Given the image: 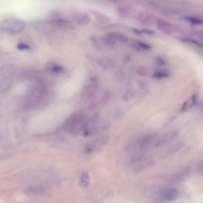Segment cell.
Segmentation results:
<instances>
[{"label":"cell","instance_id":"6da1fadb","mask_svg":"<svg viewBox=\"0 0 203 203\" xmlns=\"http://www.w3.org/2000/svg\"><path fill=\"white\" fill-rule=\"evenodd\" d=\"M26 26L24 20L16 18L5 19L1 23V29L9 34H15L22 31Z\"/></svg>","mask_w":203,"mask_h":203},{"label":"cell","instance_id":"7a4b0ae2","mask_svg":"<svg viewBox=\"0 0 203 203\" xmlns=\"http://www.w3.org/2000/svg\"><path fill=\"white\" fill-rule=\"evenodd\" d=\"M137 19L141 24L147 26L153 25L157 21L153 14L148 12L140 13L138 16Z\"/></svg>","mask_w":203,"mask_h":203},{"label":"cell","instance_id":"3957f363","mask_svg":"<svg viewBox=\"0 0 203 203\" xmlns=\"http://www.w3.org/2000/svg\"><path fill=\"white\" fill-rule=\"evenodd\" d=\"M159 29L165 34H169L172 33L173 26L168 22H166L161 18H158L156 21Z\"/></svg>","mask_w":203,"mask_h":203},{"label":"cell","instance_id":"277c9868","mask_svg":"<svg viewBox=\"0 0 203 203\" xmlns=\"http://www.w3.org/2000/svg\"><path fill=\"white\" fill-rule=\"evenodd\" d=\"M178 190L174 188L163 190L162 193V196L167 201H172L175 200L178 198Z\"/></svg>","mask_w":203,"mask_h":203},{"label":"cell","instance_id":"5b68a950","mask_svg":"<svg viewBox=\"0 0 203 203\" xmlns=\"http://www.w3.org/2000/svg\"><path fill=\"white\" fill-rule=\"evenodd\" d=\"M90 13L93 15L96 19L99 22L102 24H107L111 21L109 17L105 15L100 12L96 11L95 10H90L89 11Z\"/></svg>","mask_w":203,"mask_h":203},{"label":"cell","instance_id":"8992f818","mask_svg":"<svg viewBox=\"0 0 203 203\" xmlns=\"http://www.w3.org/2000/svg\"><path fill=\"white\" fill-rule=\"evenodd\" d=\"M178 131H174L166 134L162 138V139L157 144V146H160L161 145L166 143L168 141L174 139L178 135Z\"/></svg>","mask_w":203,"mask_h":203},{"label":"cell","instance_id":"52a82bcc","mask_svg":"<svg viewBox=\"0 0 203 203\" xmlns=\"http://www.w3.org/2000/svg\"><path fill=\"white\" fill-rule=\"evenodd\" d=\"M118 12L119 14L122 17L128 16L131 13V8L130 6L126 5H123L119 6L118 8Z\"/></svg>","mask_w":203,"mask_h":203},{"label":"cell","instance_id":"ba28073f","mask_svg":"<svg viewBox=\"0 0 203 203\" xmlns=\"http://www.w3.org/2000/svg\"><path fill=\"white\" fill-rule=\"evenodd\" d=\"M98 63L100 66H101L103 68L106 70L108 67L114 68L115 67V64L114 60L111 59H107L105 60H99Z\"/></svg>","mask_w":203,"mask_h":203},{"label":"cell","instance_id":"9c48e42d","mask_svg":"<svg viewBox=\"0 0 203 203\" xmlns=\"http://www.w3.org/2000/svg\"><path fill=\"white\" fill-rule=\"evenodd\" d=\"M80 185L83 188H87L90 184V177L87 172H84L81 176Z\"/></svg>","mask_w":203,"mask_h":203},{"label":"cell","instance_id":"30bf717a","mask_svg":"<svg viewBox=\"0 0 203 203\" xmlns=\"http://www.w3.org/2000/svg\"><path fill=\"white\" fill-rule=\"evenodd\" d=\"M190 169L189 168L187 167V168H184V169L180 171L173 177V180L174 181H178L181 180L184 177L186 176L187 175H188L190 173Z\"/></svg>","mask_w":203,"mask_h":203},{"label":"cell","instance_id":"8fae6325","mask_svg":"<svg viewBox=\"0 0 203 203\" xmlns=\"http://www.w3.org/2000/svg\"><path fill=\"white\" fill-rule=\"evenodd\" d=\"M170 76V74L168 71L162 70L156 71L152 75V77L154 78L157 79H161L167 78Z\"/></svg>","mask_w":203,"mask_h":203},{"label":"cell","instance_id":"7c38bea8","mask_svg":"<svg viewBox=\"0 0 203 203\" xmlns=\"http://www.w3.org/2000/svg\"><path fill=\"white\" fill-rule=\"evenodd\" d=\"M184 19L194 25H202L203 24V21L196 17L186 16L184 18Z\"/></svg>","mask_w":203,"mask_h":203},{"label":"cell","instance_id":"4fadbf2b","mask_svg":"<svg viewBox=\"0 0 203 203\" xmlns=\"http://www.w3.org/2000/svg\"><path fill=\"white\" fill-rule=\"evenodd\" d=\"M90 21V18L87 13L83 15L77 19V23L81 25H85L88 24Z\"/></svg>","mask_w":203,"mask_h":203},{"label":"cell","instance_id":"5bb4252c","mask_svg":"<svg viewBox=\"0 0 203 203\" xmlns=\"http://www.w3.org/2000/svg\"><path fill=\"white\" fill-rule=\"evenodd\" d=\"M157 134H154L152 135H148V136L144 138L140 142V146L141 147H144L145 146H147L151 142L152 140H153L155 137L157 136Z\"/></svg>","mask_w":203,"mask_h":203},{"label":"cell","instance_id":"9a60e30c","mask_svg":"<svg viewBox=\"0 0 203 203\" xmlns=\"http://www.w3.org/2000/svg\"><path fill=\"white\" fill-rule=\"evenodd\" d=\"M136 73L140 76H147L148 73L147 69L144 66H140L136 70Z\"/></svg>","mask_w":203,"mask_h":203},{"label":"cell","instance_id":"2e32d148","mask_svg":"<svg viewBox=\"0 0 203 203\" xmlns=\"http://www.w3.org/2000/svg\"><path fill=\"white\" fill-rule=\"evenodd\" d=\"M102 41L105 45L113 46L115 44V40L104 36L101 39Z\"/></svg>","mask_w":203,"mask_h":203},{"label":"cell","instance_id":"e0dca14e","mask_svg":"<svg viewBox=\"0 0 203 203\" xmlns=\"http://www.w3.org/2000/svg\"><path fill=\"white\" fill-rule=\"evenodd\" d=\"M117 40L123 43L128 42L129 40V39L127 37L123 35L120 33H118L117 39Z\"/></svg>","mask_w":203,"mask_h":203},{"label":"cell","instance_id":"ac0fdd59","mask_svg":"<svg viewBox=\"0 0 203 203\" xmlns=\"http://www.w3.org/2000/svg\"><path fill=\"white\" fill-rule=\"evenodd\" d=\"M183 41L184 43H189L194 44V45H196V46L202 48L203 49V45L202 44L196 41V40L191 39H183Z\"/></svg>","mask_w":203,"mask_h":203},{"label":"cell","instance_id":"d6986e66","mask_svg":"<svg viewBox=\"0 0 203 203\" xmlns=\"http://www.w3.org/2000/svg\"><path fill=\"white\" fill-rule=\"evenodd\" d=\"M138 44L141 48L146 50H148L151 49V46L142 42H139Z\"/></svg>","mask_w":203,"mask_h":203},{"label":"cell","instance_id":"ffe728a7","mask_svg":"<svg viewBox=\"0 0 203 203\" xmlns=\"http://www.w3.org/2000/svg\"><path fill=\"white\" fill-rule=\"evenodd\" d=\"M133 96V94L131 91H129L127 92L125 96H124V100H128L131 99L132 97Z\"/></svg>","mask_w":203,"mask_h":203},{"label":"cell","instance_id":"44dd1931","mask_svg":"<svg viewBox=\"0 0 203 203\" xmlns=\"http://www.w3.org/2000/svg\"><path fill=\"white\" fill-rule=\"evenodd\" d=\"M198 172L199 174L203 175V160L200 162L198 166Z\"/></svg>","mask_w":203,"mask_h":203},{"label":"cell","instance_id":"7402d4cb","mask_svg":"<svg viewBox=\"0 0 203 203\" xmlns=\"http://www.w3.org/2000/svg\"><path fill=\"white\" fill-rule=\"evenodd\" d=\"M130 45L133 49L134 50L137 51H141V49H142L141 46L139 45V44L131 43L130 44Z\"/></svg>","mask_w":203,"mask_h":203},{"label":"cell","instance_id":"603a6c76","mask_svg":"<svg viewBox=\"0 0 203 203\" xmlns=\"http://www.w3.org/2000/svg\"><path fill=\"white\" fill-rule=\"evenodd\" d=\"M142 33H145V34H148V35H153L155 33L154 31L153 30L146 29H142Z\"/></svg>","mask_w":203,"mask_h":203},{"label":"cell","instance_id":"cb8c5ba5","mask_svg":"<svg viewBox=\"0 0 203 203\" xmlns=\"http://www.w3.org/2000/svg\"><path fill=\"white\" fill-rule=\"evenodd\" d=\"M188 101H186L184 102L182 105L181 108L180 109L181 112H183L187 110V108L188 106Z\"/></svg>","mask_w":203,"mask_h":203},{"label":"cell","instance_id":"d4e9b609","mask_svg":"<svg viewBox=\"0 0 203 203\" xmlns=\"http://www.w3.org/2000/svg\"><path fill=\"white\" fill-rule=\"evenodd\" d=\"M18 49L20 50H24V49H29V46L28 45H25L24 44H19L18 45Z\"/></svg>","mask_w":203,"mask_h":203},{"label":"cell","instance_id":"484cf974","mask_svg":"<svg viewBox=\"0 0 203 203\" xmlns=\"http://www.w3.org/2000/svg\"><path fill=\"white\" fill-rule=\"evenodd\" d=\"M157 64L160 66H163V65L165 64V62L164 60L161 58H160L157 59Z\"/></svg>","mask_w":203,"mask_h":203},{"label":"cell","instance_id":"4316f807","mask_svg":"<svg viewBox=\"0 0 203 203\" xmlns=\"http://www.w3.org/2000/svg\"><path fill=\"white\" fill-rule=\"evenodd\" d=\"M133 31L136 33V34H139V35H141L142 34V30H139L138 29H136V28H133Z\"/></svg>","mask_w":203,"mask_h":203},{"label":"cell","instance_id":"83f0119b","mask_svg":"<svg viewBox=\"0 0 203 203\" xmlns=\"http://www.w3.org/2000/svg\"><path fill=\"white\" fill-rule=\"evenodd\" d=\"M192 101H193V104H196V96L195 94H194V95L193 96V97H192Z\"/></svg>","mask_w":203,"mask_h":203},{"label":"cell","instance_id":"f1b7e54d","mask_svg":"<svg viewBox=\"0 0 203 203\" xmlns=\"http://www.w3.org/2000/svg\"><path fill=\"white\" fill-rule=\"evenodd\" d=\"M91 80L92 82H93L94 83V82H97V77H92L91 79Z\"/></svg>","mask_w":203,"mask_h":203},{"label":"cell","instance_id":"f546056e","mask_svg":"<svg viewBox=\"0 0 203 203\" xmlns=\"http://www.w3.org/2000/svg\"><path fill=\"white\" fill-rule=\"evenodd\" d=\"M113 3H118V2H120L121 0H109Z\"/></svg>","mask_w":203,"mask_h":203},{"label":"cell","instance_id":"4dcf8cb0","mask_svg":"<svg viewBox=\"0 0 203 203\" xmlns=\"http://www.w3.org/2000/svg\"><path fill=\"white\" fill-rule=\"evenodd\" d=\"M130 57H129V56H126L125 57V60H127V61H129V60H130Z\"/></svg>","mask_w":203,"mask_h":203}]
</instances>
